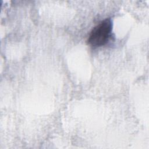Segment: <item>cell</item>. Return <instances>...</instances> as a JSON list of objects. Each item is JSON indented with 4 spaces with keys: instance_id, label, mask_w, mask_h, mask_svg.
I'll return each mask as SVG.
<instances>
[{
    "instance_id": "1",
    "label": "cell",
    "mask_w": 149,
    "mask_h": 149,
    "mask_svg": "<svg viewBox=\"0 0 149 149\" xmlns=\"http://www.w3.org/2000/svg\"><path fill=\"white\" fill-rule=\"evenodd\" d=\"M112 29L109 18H107L95 26L91 31L87 42L92 47L104 45L109 40Z\"/></svg>"
}]
</instances>
